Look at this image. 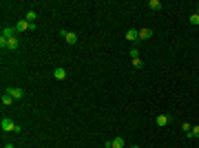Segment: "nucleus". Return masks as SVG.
<instances>
[{
    "label": "nucleus",
    "mask_w": 199,
    "mask_h": 148,
    "mask_svg": "<svg viewBox=\"0 0 199 148\" xmlns=\"http://www.w3.org/2000/svg\"><path fill=\"white\" fill-rule=\"evenodd\" d=\"M5 93H7V95H11L13 99H22V97H24V91H22V88H18V86H9Z\"/></svg>",
    "instance_id": "obj_1"
},
{
    "label": "nucleus",
    "mask_w": 199,
    "mask_h": 148,
    "mask_svg": "<svg viewBox=\"0 0 199 148\" xmlns=\"http://www.w3.org/2000/svg\"><path fill=\"white\" fill-rule=\"evenodd\" d=\"M11 38H16V27H5L0 31V40H11Z\"/></svg>",
    "instance_id": "obj_2"
},
{
    "label": "nucleus",
    "mask_w": 199,
    "mask_h": 148,
    "mask_svg": "<svg viewBox=\"0 0 199 148\" xmlns=\"http://www.w3.org/2000/svg\"><path fill=\"white\" fill-rule=\"evenodd\" d=\"M60 33H62V38L66 40V44H75V42H78V35H75V31H66V29H62Z\"/></svg>",
    "instance_id": "obj_3"
},
{
    "label": "nucleus",
    "mask_w": 199,
    "mask_h": 148,
    "mask_svg": "<svg viewBox=\"0 0 199 148\" xmlns=\"http://www.w3.org/2000/svg\"><path fill=\"white\" fill-rule=\"evenodd\" d=\"M24 31H31V22L20 20V22L16 24V33H24Z\"/></svg>",
    "instance_id": "obj_4"
},
{
    "label": "nucleus",
    "mask_w": 199,
    "mask_h": 148,
    "mask_svg": "<svg viewBox=\"0 0 199 148\" xmlns=\"http://www.w3.org/2000/svg\"><path fill=\"white\" fill-rule=\"evenodd\" d=\"M0 128H2V131H11V133H13L16 124H13V122H11L9 117H2V122H0Z\"/></svg>",
    "instance_id": "obj_5"
},
{
    "label": "nucleus",
    "mask_w": 199,
    "mask_h": 148,
    "mask_svg": "<svg viewBox=\"0 0 199 148\" xmlns=\"http://www.w3.org/2000/svg\"><path fill=\"white\" fill-rule=\"evenodd\" d=\"M126 40H128V42H135V40H139V31H135V29H128V31H126Z\"/></svg>",
    "instance_id": "obj_6"
},
{
    "label": "nucleus",
    "mask_w": 199,
    "mask_h": 148,
    "mask_svg": "<svg viewBox=\"0 0 199 148\" xmlns=\"http://www.w3.org/2000/svg\"><path fill=\"white\" fill-rule=\"evenodd\" d=\"M53 75L58 78V80H66V71H64L62 67H55V71H53Z\"/></svg>",
    "instance_id": "obj_7"
},
{
    "label": "nucleus",
    "mask_w": 199,
    "mask_h": 148,
    "mask_svg": "<svg viewBox=\"0 0 199 148\" xmlns=\"http://www.w3.org/2000/svg\"><path fill=\"white\" fill-rule=\"evenodd\" d=\"M148 38H153V29H142L139 31V40H148Z\"/></svg>",
    "instance_id": "obj_8"
},
{
    "label": "nucleus",
    "mask_w": 199,
    "mask_h": 148,
    "mask_svg": "<svg viewBox=\"0 0 199 148\" xmlns=\"http://www.w3.org/2000/svg\"><path fill=\"white\" fill-rule=\"evenodd\" d=\"M111 144H113V148H124V146H126V142H124V137H115V139H113Z\"/></svg>",
    "instance_id": "obj_9"
},
{
    "label": "nucleus",
    "mask_w": 199,
    "mask_h": 148,
    "mask_svg": "<svg viewBox=\"0 0 199 148\" xmlns=\"http://www.w3.org/2000/svg\"><path fill=\"white\" fill-rule=\"evenodd\" d=\"M155 122H157V126H166V124L170 122V117H168V115H159Z\"/></svg>",
    "instance_id": "obj_10"
},
{
    "label": "nucleus",
    "mask_w": 199,
    "mask_h": 148,
    "mask_svg": "<svg viewBox=\"0 0 199 148\" xmlns=\"http://www.w3.org/2000/svg\"><path fill=\"white\" fill-rule=\"evenodd\" d=\"M7 49H9V51H16V49H18V38L7 40Z\"/></svg>",
    "instance_id": "obj_11"
},
{
    "label": "nucleus",
    "mask_w": 199,
    "mask_h": 148,
    "mask_svg": "<svg viewBox=\"0 0 199 148\" xmlns=\"http://www.w3.org/2000/svg\"><path fill=\"white\" fill-rule=\"evenodd\" d=\"M148 7L153 9V11H159V9H162V2H159V0H150V2H148Z\"/></svg>",
    "instance_id": "obj_12"
},
{
    "label": "nucleus",
    "mask_w": 199,
    "mask_h": 148,
    "mask_svg": "<svg viewBox=\"0 0 199 148\" xmlns=\"http://www.w3.org/2000/svg\"><path fill=\"white\" fill-rule=\"evenodd\" d=\"M11 104H13V97L5 93V95H2V106H11Z\"/></svg>",
    "instance_id": "obj_13"
},
{
    "label": "nucleus",
    "mask_w": 199,
    "mask_h": 148,
    "mask_svg": "<svg viewBox=\"0 0 199 148\" xmlns=\"http://www.w3.org/2000/svg\"><path fill=\"white\" fill-rule=\"evenodd\" d=\"M35 20H38V13H35V11H29V13H27V22L35 24Z\"/></svg>",
    "instance_id": "obj_14"
},
{
    "label": "nucleus",
    "mask_w": 199,
    "mask_h": 148,
    "mask_svg": "<svg viewBox=\"0 0 199 148\" xmlns=\"http://www.w3.org/2000/svg\"><path fill=\"white\" fill-rule=\"evenodd\" d=\"M188 137H199V126H193V131L188 133Z\"/></svg>",
    "instance_id": "obj_15"
},
{
    "label": "nucleus",
    "mask_w": 199,
    "mask_h": 148,
    "mask_svg": "<svg viewBox=\"0 0 199 148\" xmlns=\"http://www.w3.org/2000/svg\"><path fill=\"white\" fill-rule=\"evenodd\" d=\"M190 24H199V16H197V13L190 16Z\"/></svg>",
    "instance_id": "obj_16"
},
{
    "label": "nucleus",
    "mask_w": 199,
    "mask_h": 148,
    "mask_svg": "<svg viewBox=\"0 0 199 148\" xmlns=\"http://www.w3.org/2000/svg\"><path fill=\"white\" fill-rule=\"evenodd\" d=\"M131 58L137 60V58H139V51H137V49H131Z\"/></svg>",
    "instance_id": "obj_17"
},
{
    "label": "nucleus",
    "mask_w": 199,
    "mask_h": 148,
    "mask_svg": "<svg viewBox=\"0 0 199 148\" xmlns=\"http://www.w3.org/2000/svg\"><path fill=\"white\" fill-rule=\"evenodd\" d=\"M133 67H135V69H142V60H139V58L133 60Z\"/></svg>",
    "instance_id": "obj_18"
},
{
    "label": "nucleus",
    "mask_w": 199,
    "mask_h": 148,
    "mask_svg": "<svg viewBox=\"0 0 199 148\" xmlns=\"http://www.w3.org/2000/svg\"><path fill=\"white\" fill-rule=\"evenodd\" d=\"M5 148H18V146H11V144H7V146H5Z\"/></svg>",
    "instance_id": "obj_19"
},
{
    "label": "nucleus",
    "mask_w": 199,
    "mask_h": 148,
    "mask_svg": "<svg viewBox=\"0 0 199 148\" xmlns=\"http://www.w3.org/2000/svg\"><path fill=\"white\" fill-rule=\"evenodd\" d=\"M106 148H113V144H111V142H106Z\"/></svg>",
    "instance_id": "obj_20"
},
{
    "label": "nucleus",
    "mask_w": 199,
    "mask_h": 148,
    "mask_svg": "<svg viewBox=\"0 0 199 148\" xmlns=\"http://www.w3.org/2000/svg\"><path fill=\"white\" fill-rule=\"evenodd\" d=\"M197 16H199V7H197Z\"/></svg>",
    "instance_id": "obj_21"
},
{
    "label": "nucleus",
    "mask_w": 199,
    "mask_h": 148,
    "mask_svg": "<svg viewBox=\"0 0 199 148\" xmlns=\"http://www.w3.org/2000/svg\"><path fill=\"white\" fill-rule=\"evenodd\" d=\"M131 148H139V146H131Z\"/></svg>",
    "instance_id": "obj_22"
}]
</instances>
